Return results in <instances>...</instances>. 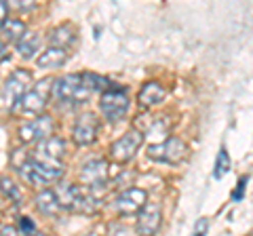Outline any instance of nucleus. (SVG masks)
Returning a JSON list of instances; mask_svg holds the SVG:
<instances>
[{
	"label": "nucleus",
	"instance_id": "obj_1",
	"mask_svg": "<svg viewBox=\"0 0 253 236\" xmlns=\"http://www.w3.org/2000/svg\"><path fill=\"white\" fill-rule=\"evenodd\" d=\"M55 194H57V198H59L61 209L76 211V213H86V215H91L99 209V198L93 196V192L84 186L63 184V186L55 188Z\"/></svg>",
	"mask_w": 253,
	"mask_h": 236
},
{
	"label": "nucleus",
	"instance_id": "obj_2",
	"mask_svg": "<svg viewBox=\"0 0 253 236\" xmlns=\"http://www.w3.org/2000/svg\"><path fill=\"white\" fill-rule=\"evenodd\" d=\"M19 175L23 177V182L34 186V188H46L55 182H59L63 175L61 164L55 162H44L36 156H30V160L19 169Z\"/></svg>",
	"mask_w": 253,
	"mask_h": 236
},
{
	"label": "nucleus",
	"instance_id": "obj_3",
	"mask_svg": "<svg viewBox=\"0 0 253 236\" xmlns=\"http://www.w3.org/2000/svg\"><path fill=\"white\" fill-rule=\"evenodd\" d=\"M91 93L84 89L81 74H66L55 80L53 84V99L59 104H83L89 99Z\"/></svg>",
	"mask_w": 253,
	"mask_h": 236
},
{
	"label": "nucleus",
	"instance_id": "obj_4",
	"mask_svg": "<svg viewBox=\"0 0 253 236\" xmlns=\"http://www.w3.org/2000/svg\"><path fill=\"white\" fill-rule=\"evenodd\" d=\"M129 106H131L129 93H126L123 86L112 84L106 93H101L99 110H101V114L106 116V120H110V122L123 120L126 116V112H129Z\"/></svg>",
	"mask_w": 253,
	"mask_h": 236
},
{
	"label": "nucleus",
	"instance_id": "obj_5",
	"mask_svg": "<svg viewBox=\"0 0 253 236\" xmlns=\"http://www.w3.org/2000/svg\"><path fill=\"white\" fill-rule=\"evenodd\" d=\"M148 158L158 160V162H167V164H179L188 156V146L184 144L181 137L169 135L163 144H150L148 146Z\"/></svg>",
	"mask_w": 253,
	"mask_h": 236
},
{
	"label": "nucleus",
	"instance_id": "obj_6",
	"mask_svg": "<svg viewBox=\"0 0 253 236\" xmlns=\"http://www.w3.org/2000/svg\"><path fill=\"white\" fill-rule=\"evenodd\" d=\"M32 74L28 70H15V72L2 82V106L4 110H13L17 101L23 99V95L32 89Z\"/></svg>",
	"mask_w": 253,
	"mask_h": 236
},
{
	"label": "nucleus",
	"instance_id": "obj_7",
	"mask_svg": "<svg viewBox=\"0 0 253 236\" xmlns=\"http://www.w3.org/2000/svg\"><path fill=\"white\" fill-rule=\"evenodd\" d=\"M53 84H55V78H42L41 82H36L34 86H32L21 99L23 112H28V114L42 112L46 101H49V97L53 95Z\"/></svg>",
	"mask_w": 253,
	"mask_h": 236
},
{
	"label": "nucleus",
	"instance_id": "obj_8",
	"mask_svg": "<svg viewBox=\"0 0 253 236\" xmlns=\"http://www.w3.org/2000/svg\"><path fill=\"white\" fill-rule=\"evenodd\" d=\"M141 141H144V135H141L137 129L126 131L125 135H121L112 146H110V158H112L114 162H126V160H131L133 156L137 154Z\"/></svg>",
	"mask_w": 253,
	"mask_h": 236
},
{
	"label": "nucleus",
	"instance_id": "obj_9",
	"mask_svg": "<svg viewBox=\"0 0 253 236\" xmlns=\"http://www.w3.org/2000/svg\"><path fill=\"white\" fill-rule=\"evenodd\" d=\"M55 122L49 114H42L34 118V120H28L19 127V139L23 144H34V141H44L53 135Z\"/></svg>",
	"mask_w": 253,
	"mask_h": 236
},
{
	"label": "nucleus",
	"instance_id": "obj_10",
	"mask_svg": "<svg viewBox=\"0 0 253 236\" xmlns=\"http://www.w3.org/2000/svg\"><path fill=\"white\" fill-rule=\"evenodd\" d=\"M97 133H99L97 116H95L93 112H83L74 122L72 139H74V144H78V146H89V144H93V141L97 139Z\"/></svg>",
	"mask_w": 253,
	"mask_h": 236
},
{
	"label": "nucleus",
	"instance_id": "obj_11",
	"mask_svg": "<svg viewBox=\"0 0 253 236\" xmlns=\"http://www.w3.org/2000/svg\"><path fill=\"white\" fill-rule=\"evenodd\" d=\"M146 204H148V194H146V190H141V188H126V190H123L114 200L116 211L123 215L139 213Z\"/></svg>",
	"mask_w": 253,
	"mask_h": 236
},
{
	"label": "nucleus",
	"instance_id": "obj_12",
	"mask_svg": "<svg viewBox=\"0 0 253 236\" xmlns=\"http://www.w3.org/2000/svg\"><path fill=\"white\" fill-rule=\"evenodd\" d=\"M163 213L156 202H148L137 215V234L139 236H154L161 228Z\"/></svg>",
	"mask_w": 253,
	"mask_h": 236
},
{
	"label": "nucleus",
	"instance_id": "obj_13",
	"mask_svg": "<svg viewBox=\"0 0 253 236\" xmlns=\"http://www.w3.org/2000/svg\"><path fill=\"white\" fill-rule=\"evenodd\" d=\"M108 182V162L106 160H89L81 169V184L86 188H101Z\"/></svg>",
	"mask_w": 253,
	"mask_h": 236
},
{
	"label": "nucleus",
	"instance_id": "obj_14",
	"mask_svg": "<svg viewBox=\"0 0 253 236\" xmlns=\"http://www.w3.org/2000/svg\"><path fill=\"white\" fill-rule=\"evenodd\" d=\"M63 154H66V141H63L61 137H55V135L41 141L38 148H36V158H41L44 162L59 164V158Z\"/></svg>",
	"mask_w": 253,
	"mask_h": 236
},
{
	"label": "nucleus",
	"instance_id": "obj_15",
	"mask_svg": "<svg viewBox=\"0 0 253 236\" xmlns=\"http://www.w3.org/2000/svg\"><path fill=\"white\" fill-rule=\"evenodd\" d=\"M165 95H167L165 86H163L161 82H156V80H150V82H146V84L139 89L137 101H139L141 108L148 110V108H154V106L161 104V101L165 99Z\"/></svg>",
	"mask_w": 253,
	"mask_h": 236
},
{
	"label": "nucleus",
	"instance_id": "obj_16",
	"mask_svg": "<svg viewBox=\"0 0 253 236\" xmlns=\"http://www.w3.org/2000/svg\"><path fill=\"white\" fill-rule=\"evenodd\" d=\"M34 204H36V209L41 211L42 215H57L59 211H63L61 204H59L57 194H55V190H42V192H38L36 198H34Z\"/></svg>",
	"mask_w": 253,
	"mask_h": 236
},
{
	"label": "nucleus",
	"instance_id": "obj_17",
	"mask_svg": "<svg viewBox=\"0 0 253 236\" xmlns=\"http://www.w3.org/2000/svg\"><path fill=\"white\" fill-rule=\"evenodd\" d=\"M51 46H57V49H66V46H72L76 42V30L70 26V23H63L59 28H53L49 34Z\"/></svg>",
	"mask_w": 253,
	"mask_h": 236
},
{
	"label": "nucleus",
	"instance_id": "obj_18",
	"mask_svg": "<svg viewBox=\"0 0 253 236\" xmlns=\"http://www.w3.org/2000/svg\"><path fill=\"white\" fill-rule=\"evenodd\" d=\"M68 61V53L66 49H57V46H49L44 49L42 55L36 59L38 68H44V70H51V68H61L63 64Z\"/></svg>",
	"mask_w": 253,
	"mask_h": 236
},
{
	"label": "nucleus",
	"instance_id": "obj_19",
	"mask_svg": "<svg viewBox=\"0 0 253 236\" xmlns=\"http://www.w3.org/2000/svg\"><path fill=\"white\" fill-rule=\"evenodd\" d=\"M26 23H23L21 19H6L2 23V38L4 42H19L23 36H26Z\"/></svg>",
	"mask_w": 253,
	"mask_h": 236
},
{
	"label": "nucleus",
	"instance_id": "obj_20",
	"mask_svg": "<svg viewBox=\"0 0 253 236\" xmlns=\"http://www.w3.org/2000/svg\"><path fill=\"white\" fill-rule=\"evenodd\" d=\"M38 46H41V36H38L36 32H30L28 30L26 36L17 42V53L21 55L23 59H30L34 53H38Z\"/></svg>",
	"mask_w": 253,
	"mask_h": 236
},
{
	"label": "nucleus",
	"instance_id": "obj_21",
	"mask_svg": "<svg viewBox=\"0 0 253 236\" xmlns=\"http://www.w3.org/2000/svg\"><path fill=\"white\" fill-rule=\"evenodd\" d=\"M81 78H83L84 89L89 91V93H97V91H104V93H106L110 86H112V84L108 82V78L99 76V74H93V72H83Z\"/></svg>",
	"mask_w": 253,
	"mask_h": 236
},
{
	"label": "nucleus",
	"instance_id": "obj_22",
	"mask_svg": "<svg viewBox=\"0 0 253 236\" xmlns=\"http://www.w3.org/2000/svg\"><path fill=\"white\" fill-rule=\"evenodd\" d=\"M228 171H230V156H228V152L221 148L219 154H217V160H215V169H213V177L221 179Z\"/></svg>",
	"mask_w": 253,
	"mask_h": 236
},
{
	"label": "nucleus",
	"instance_id": "obj_23",
	"mask_svg": "<svg viewBox=\"0 0 253 236\" xmlns=\"http://www.w3.org/2000/svg\"><path fill=\"white\" fill-rule=\"evenodd\" d=\"M2 192H4V196H9L13 202H19V198H21L17 186H15L9 177H2Z\"/></svg>",
	"mask_w": 253,
	"mask_h": 236
},
{
	"label": "nucleus",
	"instance_id": "obj_24",
	"mask_svg": "<svg viewBox=\"0 0 253 236\" xmlns=\"http://www.w3.org/2000/svg\"><path fill=\"white\" fill-rule=\"evenodd\" d=\"M19 228H21L23 236H34L36 234V226L30 217H19Z\"/></svg>",
	"mask_w": 253,
	"mask_h": 236
},
{
	"label": "nucleus",
	"instance_id": "obj_25",
	"mask_svg": "<svg viewBox=\"0 0 253 236\" xmlns=\"http://www.w3.org/2000/svg\"><path fill=\"white\" fill-rule=\"evenodd\" d=\"M207 230H209V219L207 217H201L199 222H196V226H194L192 236H205V234H207Z\"/></svg>",
	"mask_w": 253,
	"mask_h": 236
},
{
	"label": "nucleus",
	"instance_id": "obj_26",
	"mask_svg": "<svg viewBox=\"0 0 253 236\" xmlns=\"http://www.w3.org/2000/svg\"><path fill=\"white\" fill-rule=\"evenodd\" d=\"M245 186H247V177H241V179H239V186H236V192L232 194V198H234V200H239L241 196H243Z\"/></svg>",
	"mask_w": 253,
	"mask_h": 236
},
{
	"label": "nucleus",
	"instance_id": "obj_27",
	"mask_svg": "<svg viewBox=\"0 0 253 236\" xmlns=\"http://www.w3.org/2000/svg\"><path fill=\"white\" fill-rule=\"evenodd\" d=\"M2 236H19V234H17V228L4 224V226H2Z\"/></svg>",
	"mask_w": 253,
	"mask_h": 236
},
{
	"label": "nucleus",
	"instance_id": "obj_28",
	"mask_svg": "<svg viewBox=\"0 0 253 236\" xmlns=\"http://www.w3.org/2000/svg\"><path fill=\"white\" fill-rule=\"evenodd\" d=\"M6 9H9V4H6V2H0V17H2V23L6 21Z\"/></svg>",
	"mask_w": 253,
	"mask_h": 236
},
{
	"label": "nucleus",
	"instance_id": "obj_29",
	"mask_svg": "<svg viewBox=\"0 0 253 236\" xmlns=\"http://www.w3.org/2000/svg\"><path fill=\"white\" fill-rule=\"evenodd\" d=\"M2 61H6V44L2 42Z\"/></svg>",
	"mask_w": 253,
	"mask_h": 236
},
{
	"label": "nucleus",
	"instance_id": "obj_30",
	"mask_svg": "<svg viewBox=\"0 0 253 236\" xmlns=\"http://www.w3.org/2000/svg\"><path fill=\"white\" fill-rule=\"evenodd\" d=\"M86 236H97V234H86Z\"/></svg>",
	"mask_w": 253,
	"mask_h": 236
}]
</instances>
